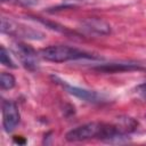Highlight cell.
Wrapping results in <instances>:
<instances>
[{"label": "cell", "instance_id": "3", "mask_svg": "<svg viewBox=\"0 0 146 146\" xmlns=\"http://www.w3.org/2000/svg\"><path fill=\"white\" fill-rule=\"evenodd\" d=\"M1 32L6 33L8 35L27 38V39H41L43 35L39 31L30 29L25 25H22L17 22L9 19V18H6V17L1 18Z\"/></svg>", "mask_w": 146, "mask_h": 146}, {"label": "cell", "instance_id": "2", "mask_svg": "<svg viewBox=\"0 0 146 146\" xmlns=\"http://www.w3.org/2000/svg\"><path fill=\"white\" fill-rule=\"evenodd\" d=\"M104 129V123L102 122H89L82 125H79L72 130H70L65 139L67 141H83L91 138H98L100 139L102 133Z\"/></svg>", "mask_w": 146, "mask_h": 146}, {"label": "cell", "instance_id": "5", "mask_svg": "<svg viewBox=\"0 0 146 146\" xmlns=\"http://www.w3.org/2000/svg\"><path fill=\"white\" fill-rule=\"evenodd\" d=\"M19 122L17 105L11 100L2 102V125L6 132H11Z\"/></svg>", "mask_w": 146, "mask_h": 146}, {"label": "cell", "instance_id": "4", "mask_svg": "<svg viewBox=\"0 0 146 146\" xmlns=\"http://www.w3.org/2000/svg\"><path fill=\"white\" fill-rule=\"evenodd\" d=\"M13 49H14V52L16 54V56L18 57L19 62L22 63V65L26 70L35 71L38 68V64H39L38 54L32 47H30L25 43H19L18 42V43L14 44Z\"/></svg>", "mask_w": 146, "mask_h": 146}, {"label": "cell", "instance_id": "6", "mask_svg": "<svg viewBox=\"0 0 146 146\" xmlns=\"http://www.w3.org/2000/svg\"><path fill=\"white\" fill-rule=\"evenodd\" d=\"M56 81H58V83H60L68 94L82 99V100H86V102H89V103H102L104 102V97L102 95H99L98 92L96 91H90V90H87V89H82V88H78V87H73V86H70L67 83H64V81H60L58 80L57 78H54Z\"/></svg>", "mask_w": 146, "mask_h": 146}, {"label": "cell", "instance_id": "10", "mask_svg": "<svg viewBox=\"0 0 146 146\" xmlns=\"http://www.w3.org/2000/svg\"><path fill=\"white\" fill-rule=\"evenodd\" d=\"M0 60H1V64L7 66V67H10V68H16L17 67L3 46H1V48H0Z\"/></svg>", "mask_w": 146, "mask_h": 146}, {"label": "cell", "instance_id": "9", "mask_svg": "<svg viewBox=\"0 0 146 146\" xmlns=\"http://www.w3.org/2000/svg\"><path fill=\"white\" fill-rule=\"evenodd\" d=\"M15 82L16 81H15L14 75H11L10 73H6V72L1 73V75H0V87H1V89H3V90L11 89V88H14Z\"/></svg>", "mask_w": 146, "mask_h": 146}, {"label": "cell", "instance_id": "11", "mask_svg": "<svg viewBox=\"0 0 146 146\" xmlns=\"http://www.w3.org/2000/svg\"><path fill=\"white\" fill-rule=\"evenodd\" d=\"M137 95H139L144 100H146V83H141L136 88Z\"/></svg>", "mask_w": 146, "mask_h": 146}, {"label": "cell", "instance_id": "12", "mask_svg": "<svg viewBox=\"0 0 146 146\" xmlns=\"http://www.w3.org/2000/svg\"><path fill=\"white\" fill-rule=\"evenodd\" d=\"M15 141L18 143V144H24V143H25L24 139H19V138H15Z\"/></svg>", "mask_w": 146, "mask_h": 146}, {"label": "cell", "instance_id": "7", "mask_svg": "<svg viewBox=\"0 0 146 146\" xmlns=\"http://www.w3.org/2000/svg\"><path fill=\"white\" fill-rule=\"evenodd\" d=\"M97 72L102 73H120V72H130V71H141L144 70L137 63H107L99 65L94 68Z\"/></svg>", "mask_w": 146, "mask_h": 146}, {"label": "cell", "instance_id": "8", "mask_svg": "<svg viewBox=\"0 0 146 146\" xmlns=\"http://www.w3.org/2000/svg\"><path fill=\"white\" fill-rule=\"evenodd\" d=\"M83 29L89 33H97V34H108L111 31L110 25L99 18L87 19L83 23Z\"/></svg>", "mask_w": 146, "mask_h": 146}, {"label": "cell", "instance_id": "1", "mask_svg": "<svg viewBox=\"0 0 146 146\" xmlns=\"http://www.w3.org/2000/svg\"><path fill=\"white\" fill-rule=\"evenodd\" d=\"M40 56L54 63H64L68 60H76L82 58H96L95 56L80 50L78 48L68 47V46H49L40 50Z\"/></svg>", "mask_w": 146, "mask_h": 146}]
</instances>
